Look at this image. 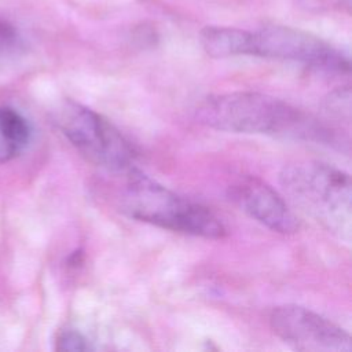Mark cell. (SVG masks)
<instances>
[{
  "label": "cell",
  "mask_w": 352,
  "mask_h": 352,
  "mask_svg": "<svg viewBox=\"0 0 352 352\" xmlns=\"http://www.w3.org/2000/svg\"><path fill=\"white\" fill-rule=\"evenodd\" d=\"M201 124L226 132L334 142L331 131L289 103L260 92H228L204 99L197 109Z\"/></svg>",
  "instance_id": "1"
},
{
  "label": "cell",
  "mask_w": 352,
  "mask_h": 352,
  "mask_svg": "<svg viewBox=\"0 0 352 352\" xmlns=\"http://www.w3.org/2000/svg\"><path fill=\"white\" fill-rule=\"evenodd\" d=\"M125 175L120 202L129 217L208 239L227 234L221 220L206 206L177 195L135 166L125 170Z\"/></svg>",
  "instance_id": "2"
},
{
  "label": "cell",
  "mask_w": 352,
  "mask_h": 352,
  "mask_svg": "<svg viewBox=\"0 0 352 352\" xmlns=\"http://www.w3.org/2000/svg\"><path fill=\"white\" fill-rule=\"evenodd\" d=\"M280 183L302 210L338 238L349 241L352 192L346 172L324 162L302 161L285 166Z\"/></svg>",
  "instance_id": "3"
},
{
  "label": "cell",
  "mask_w": 352,
  "mask_h": 352,
  "mask_svg": "<svg viewBox=\"0 0 352 352\" xmlns=\"http://www.w3.org/2000/svg\"><path fill=\"white\" fill-rule=\"evenodd\" d=\"M62 135L89 162L110 172H125L133 166L135 151L121 132L95 110L66 99L52 113Z\"/></svg>",
  "instance_id": "4"
},
{
  "label": "cell",
  "mask_w": 352,
  "mask_h": 352,
  "mask_svg": "<svg viewBox=\"0 0 352 352\" xmlns=\"http://www.w3.org/2000/svg\"><path fill=\"white\" fill-rule=\"evenodd\" d=\"M250 55L300 62L316 69L348 73L349 60L319 37L289 26H265L252 32Z\"/></svg>",
  "instance_id": "5"
},
{
  "label": "cell",
  "mask_w": 352,
  "mask_h": 352,
  "mask_svg": "<svg viewBox=\"0 0 352 352\" xmlns=\"http://www.w3.org/2000/svg\"><path fill=\"white\" fill-rule=\"evenodd\" d=\"M270 324L275 336L296 351H351V337L342 327L301 305L285 304L274 308Z\"/></svg>",
  "instance_id": "6"
},
{
  "label": "cell",
  "mask_w": 352,
  "mask_h": 352,
  "mask_svg": "<svg viewBox=\"0 0 352 352\" xmlns=\"http://www.w3.org/2000/svg\"><path fill=\"white\" fill-rule=\"evenodd\" d=\"M228 195L241 210L275 232L293 234L300 228L297 216L283 197L260 177L245 176L236 180Z\"/></svg>",
  "instance_id": "7"
},
{
  "label": "cell",
  "mask_w": 352,
  "mask_h": 352,
  "mask_svg": "<svg viewBox=\"0 0 352 352\" xmlns=\"http://www.w3.org/2000/svg\"><path fill=\"white\" fill-rule=\"evenodd\" d=\"M199 41L212 58L250 55L252 32L230 26H206L199 33Z\"/></svg>",
  "instance_id": "8"
},
{
  "label": "cell",
  "mask_w": 352,
  "mask_h": 352,
  "mask_svg": "<svg viewBox=\"0 0 352 352\" xmlns=\"http://www.w3.org/2000/svg\"><path fill=\"white\" fill-rule=\"evenodd\" d=\"M30 139V126L16 110L0 106V165L18 157Z\"/></svg>",
  "instance_id": "9"
},
{
  "label": "cell",
  "mask_w": 352,
  "mask_h": 352,
  "mask_svg": "<svg viewBox=\"0 0 352 352\" xmlns=\"http://www.w3.org/2000/svg\"><path fill=\"white\" fill-rule=\"evenodd\" d=\"M21 44L18 29L7 19L0 16V56L16 50Z\"/></svg>",
  "instance_id": "10"
},
{
  "label": "cell",
  "mask_w": 352,
  "mask_h": 352,
  "mask_svg": "<svg viewBox=\"0 0 352 352\" xmlns=\"http://www.w3.org/2000/svg\"><path fill=\"white\" fill-rule=\"evenodd\" d=\"M349 88L334 91L333 94H330L329 99H326V111L336 117L342 118V116H345L346 118H349Z\"/></svg>",
  "instance_id": "11"
},
{
  "label": "cell",
  "mask_w": 352,
  "mask_h": 352,
  "mask_svg": "<svg viewBox=\"0 0 352 352\" xmlns=\"http://www.w3.org/2000/svg\"><path fill=\"white\" fill-rule=\"evenodd\" d=\"M58 351H87L89 349V344L87 341V338L76 331V330H63L59 333L58 338H56V346Z\"/></svg>",
  "instance_id": "12"
}]
</instances>
